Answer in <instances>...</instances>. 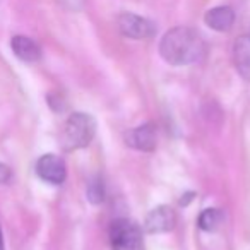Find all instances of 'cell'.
<instances>
[{
    "label": "cell",
    "mask_w": 250,
    "mask_h": 250,
    "mask_svg": "<svg viewBox=\"0 0 250 250\" xmlns=\"http://www.w3.org/2000/svg\"><path fill=\"white\" fill-rule=\"evenodd\" d=\"M160 55L170 65H190L206 55V43L195 29L177 26L165 33L160 42Z\"/></svg>",
    "instance_id": "1"
},
{
    "label": "cell",
    "mask_w": 250,
    "mask_h": 250,
    "mask_svg": "<svg viewBox=\"0 0 250 250\" xmlns=\"http://www.w3.org/2000/svg\"><path fill=\"white\" fill-rule=\"evenodd\" d=\"M96 134V120L93 115L76 111L63 124L60 144L65 151H77L89 146Z\"/></svg>",
    "instance_id": "2"
},
{
    "label": "cell",
    "mask_w": 250,
    "mask_h": 250,
    "mask_svg": "<svg viewBox=\"0 0 250 250\" xmlns=\"http://www.w3.org/2000/svg\"><path fill=\"white\" fill-rule=\"evenodd\" d=\"M111 250H144L143 229L130 219H115L110 226Z\"/></svg>",
    "instance_id": "3"
},
{
    "label": "cell",
    "mask_w": 250,
    "mask_h": 250,
    "mask_svg": "<svg viewBox=\"0 0 250 250\" xmlns=\"http://www.w3.org/2000/svg\"><path fill=\"white\" fill-rule=\"evenodd\" d=\"M117 28L125 38L147 40L156 35V24L151 19L137 16L134 12H122L117 18Z\"/></svg>",
    "instance_id": "4"
},
{
    "label": "cell",
    "mask_w": 250,
    "mask_h": 250,
    "mask_svg": "<svg viewBox=\"0 0 250 250\" xmlns=\"http://www.w3.org/2000/svg\"><path fill=\"white\" fill-rule=\"evenodd\" d=\"M36 173L43 182L52 185H60L65 182L67 167L65 161L57 154H43L36 161Z\"/></svg>",
    "instance_id": "5"
},
{
    "label": "cell",
    "mask_w": 250,
    "mask_h": 250,
    "mask_svg": "<svg viewBox=\"0 0 250 250\" xmlns=\"http://www.w3.org/2000/svg\"><path fill=\"white\" fill-rule=\"evenodd\" d=\"M177 225V212L170 206H158L147 212L144 219V231L151 235L171 231Z\"/></svg>",
    "instance_id": "6"
},
{
    "label": "cell",
    "mask_w": 250,
    "mask_h": 250,
    "mask_svg": "<svg viewBox=\"0 0 250 250\" xmlns=\"http://www.w3.org/2000/svg\"><path fill=\"white\" fill-rule=\"evenodd\" d=\"M125 143L127 146L134 147L143 153H151L156 149V125L154 124H143L139 127H134L125 134Z\"/></svg>",
    "instance_id": "7"
},
{
    "label": "cell",
    "mask_w": 250,
    "mask_h": 250,
    "mask_svg": "<svg viewBox=\"0 0 250 250\" xmlns=\"http://www.w3.org/2000/svg\"><path fill=\"white\" fill-rule=\"evenodd\" d=\"M204 22L208 28L218 33H226L235 24V11L229 5H218L206 12Z\"/></svg>",
    "instance_id": "8"
},
{
    "label": "cell",
    "mask_w": 250,
    "mask_h": 250,
    "mask_svg": "<svg viewBox=\"0 0 250 250\" xmlns=\"http://www.w3.org/2000/svg\"><path fill=\"white\" fill-rule=\"evenodd\" d=\"M11 48L14 52V55L19 60H22V62L33 63L42 59V48H40V45L35 40L28 38V36H22V35L14 36L11 40Z\"/></svg>",
    "instance_id": "9"
},
{
    "label": "cell",
    "mask_w": 250,
    "mask_h": 250,
    "mask_svg": "<svg viewBox=\"0 0 250 250\" xmlns=\"http://www.w3.org/2000/svg\"><path fill=\"white\" fill-rule=\"evenodd\" d=\"M233 62L243 79L250 81V35L238 36L233 43Z\"/></svg>",
    "instance_id": "10"
},
{
    "label": "cell",
    "mask_w": 250,
    "mask_h": 250,
    "mask_svg": "<svg viewBox=\"0 0 250 250\" xmlns=\"http://www.w3.org/2000/svg\"><path fill=\"white\" fill-rule=\"evenodd\" d=\"M223 219H225V214L221 212V209L209 208V209H204V211L199 214L197 225H199V228L204 229V231H216V229L221 226Z\"/></svg>",
    "instance_id": "11"
},
{
    "label": "cell",
    "mask_w": 250,
    "mask_h": 250,
    "mask_svg": "<svg viewBox=\"0 0 250 250\" xmlns=\"http://www.w3.org/2000/svg\"><path fill=\"white\" fill-rule=\"evenodd\" d=\"M86 197L91 204H101V202L104 201V185L100 177L93 178V180L87 184Z\"/></svg>",
    "instance_id": "12"
},
{
    "label": "cell",
    "mask_w": 250,
    "mask_h": 250,
    "mask_svg": "<svg viewBox=\"0 0 250 250\" xmlns=\"http://www.w3.org/2000/svg\"><path fill=\"white\" fill-rule=\"evenodd\" d=\"M12 178V171L7 165L0 163V184H9Z\"/></svg>",
    "instance_id": "13"
},
{
    "label": "cell",
    "mask_w": 250,
    "mask_h": 250,
    "mask_svg": "<svg viewBox=\"0 0 250 250\" xmlns=\"http://www.w3.org/2000/svg\"><path fill=\"white\" fill-rule=\"evenodd\" d=\"M0 250H4V238H2V228H0Z\"/></svg>",
    "instance_id": "14"
}]
</instances>
